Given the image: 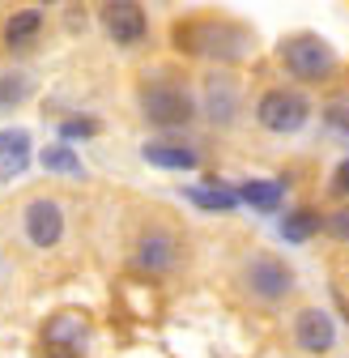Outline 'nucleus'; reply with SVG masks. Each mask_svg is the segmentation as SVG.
<instances>
[{
	"label": "nucleus",
	"instance_id": "nucleus-1",
	"mask_svg": "<svg viewBox=\"0 0 349 358\" xmlns=\"http://www.w3.org/2000/svg\"><path fill=\"white\" fill-rule=\"evenodd\" d=\"M251 34L235 22H188L174 30V48L192 56H217V60H239L247 52Z\"/></svg>",
	"mask_w": 349,
	"mask_h": 358
},
{
	"label": "nucleus",
	"instance_id": "nucleus-2",
	"mask_svg": "<svg viewBox=\"0 0 349 358\" xmlns=\"http://www.w3.org/2000/svg\"><path fill=\"white\" fill-rule=\"evenodd\" d=\"M141 115L154 128H184V124H192L196 103H192V94H188L179 81L158 77V81H145L141 85Z\"/></svg>",
	"mask_w": 349,
	"mask_h": 358
},
{
	"label": "nucleus",
	"instance_id": "nucleus-3",
	"mask_svg": "<svg viewBox=\"0 0 349 358\" xmlns=\"http://www.w3.org/2000/svg\"><path fill=\"white\" fill-rule=\"evenodd\" d=\"M281 60H285V69H290L298 81H324V77H332V69H336L332 43L320 38V34H290V38L281 43Z\"/></svg>",
	"mask_w": 349,
	"mask_h": 358
},
{
	"label": "nucleus",
	"instance_id": "nucleus-4",
	"mask_svg": "<svg viewBox=\"0 0 349 358\" xmlns=\"http://www.w3.org/2000/svg\"><path fill=\"white\" fill-rule=\"evenodd\" d=\"M90 345V316L77 307H64L43 324V350L52 358H81Z\"/></svg>",
	"mask_w": 349,
	"mask_h": 358
},
{
	"label": "nucleus",
	"instance_id": "nucleus-5",
	"mask_svg": "<svg viewBox=\"0 0 349 358\" xmlns=\"http://www.w3.org/2000/svg\"><path fill=\"white\" fill-rule=\"evenodd\" d=\"M255 120H260V128L285 137V132H298L311 120V103L302 99L298 90H269V94H260V103H255Z\"/></svg>",
	"mask_w": 349,
	"mask_h": 358
},
{
	"label": "nucleus",
	"instance_id": "nucleus-6",
	"mask_svg": "<svg viewBox=\"0 0 349 358\" xmlns=\"http://www.w3.org/2000/svg\"><path fill=\"white\" fill-rule=\"evenodd\" d=\"M243 278H247V290L255 299H265V303H277L294 290V273H290V264L277 260V256H251L247 268H243Z\"/></svg>",
	"mask_w": 349,
	"mask_h": 358
},
{
	"label": "nucleus",
	"instance_id": "nucleus-7",
	"mask_svg": "<svg viewBox=\"0 0 349 358\" xmlns=\"http://www.w3.org/2000/svg\"><path fill=\"white\" fill-rule=\"evenodd\" d=\"M22 227H26V239L34 248H56L64 239V209H60V201L34 196L26 205V213H22Z\"/></svg>",
	"mask_w": 349,
	"mask_h": 358
},
{
	"label": "nucleus",
	"instance_id": "nucleus-8",
	"mask_svg": "<svg viewBox=\"0 0 349 358\" xmlns=\"http://www.w3.org/2000/svg\"><path fill=\"white\" fill-rule=\"evenodd\" d=\"M103 26L107 34L119 43V48H137L149 30V17L137 0H115V5H103Z\"/></svg>",
	"mask_w": 349,
	"mask_h": 358
},
{
	"label": "nucleus",
	"instance_id": "nucleus-9",
	"mask_svg": "<svg viewBox=\"0 0 349 358\" xmlns=\"http://www.w3.org/2000/svg\"><path fill=\"white\" fill-rule=\"evenodd\" d=\"M294 341L298 350H307V354H328L336 345V324L328 311L320 307H307V311H298V320H294Z\"/></svg>",
	"mask_w": 349,
	"mask_h": 358
},
{
	"label": "nucleus",
	"instance_id": "nucleus-10",
	"mask_svg": "<svg viewBox=\"0 0 349 358\" xmlns=\"http://www.w3.org/2000/svg\"><path fill=\"white\" fill-rule=\"evenodd\" d=\"M205 115L213 124H235V115H239V85H235V77H209V85H205Z\"/></svg>",
	"mask_w": 349,
	"mask_h": 358
},
{
	"label": "nucleus",
	"instance_id": "nucleus-11",
	"mask_svg": "<svg viewBox=\"0 0 349 358\" xmlns=\"http://www.w3.org/2000/svg\"><path fill=\"white\" fill-rule=\"evenodd\" d=\"M174 260H179V248H174V235H166V231H149V235L141 239L137 264L145 268V273H166V268H174Z\"/></svg>",
	"mask_w": 349,
	"mask_h": 358
},
{
	"label": "nucleus",
	"instance_id": "nucleus-12",
	"mask_svg": "<svg viewBox=\"0 0 349 358\" xmlns=\"http://www.w3.org/2000/svg\"><path fill=\"white\" fill-rule=\"evenodd\" d=\"M30 162V132L26 128H5L0 132V179L22 175Z\"/></svg>",
	"mask_w": 349,
	"mask_h": 358
},
{
	"label": "nucleus",
	"instance_id": "nucleus-13",
	"mask_svg": "<svg viewBox=\"0 0 349 358\" xmlns=\"http://www.w3.org/2000/svg\"><path fill=\"white\" fill-rule=\"evenodd\" d=\"M141 158L149 162V166H162V171H192L200 158H196V150L192 145H179V141H149L145 150H141Z\"/></svg>",
	"mask_w": 349,
	"mask_h": 358
},
{
	"label": "nucleus",
	"instance_id": "nucleus-14",
	"mask_svg": "<svg viewBox=\"0 0 349 358\" xmlns=\"http://www.w3.org/2000/svg\"><path fill=\"white\" fill-rule=\"evenodd\" d=\"M239 201H247L260 213H277L281 201H285V184H277V179H247L239 188Z\"/></svg>",
	"mask_w": 349,
	"mask_h": 358
},
{
	"label": "nucleus",
	"instance_id": "nucleus-15",
	"mask_svg": "<svg viewBox=\"0 0 349 358\" xmlns=\"http://www.w3.org/2000/svg\"><path fill=\"white\" fill-rule=\"evenodd\" d=\"M184 196H188L192 205L209 209V213H230V209L239 205V192L222 188V184H217V179H213V184H205V188H184Z\"/></svg>",
	"mask_w": 349,
	"mask_h": 358
},
{
	"label": "nucleus",
	"instance_id": "nucleus-16",
	"mask_svg": "<svg viewBox=\"0 0 349 358\" xmlns=\"http://www.w3.org/2000/svg\"><path fill=\"white\" fill-rule=\"evenodd\" d=\"M43 30V9H22L5 22V43L9 48H26V43H34Z\"/></svg>",
	"mask_w": 349,
	"mask_h": 358
},
{
	"label": "nucleus",
	"instance_id": "nucleus-17",
	"mask_svg": "<svg viewBox=\"0 0 349 358\" xmlns=\"http://www.w3.org/2000/svg\"><path fill=\"white\" fill-rule=\"evenodd\" d=\"M315 231H320V213L315 209H294V213L281 217V239L285 243H307Z\"/></svg>",
	"mask_w": 349,
	"mask_h": 358
},
{
	"label": "nucleus",
	"instance_id": "nucleus-18",
	"mask_svg": "<svg viewBox=\"0 0 349 358\" xmlns=\"http://www.w3.org/2000/svg\"><path fill=\"white\" fill-rule=\"evenodd\" d=\"M34 94V81L26 73H0V111H17Z\"/></svg>",
	"mask_w": 349,
	"mask_h": 358
},
{
	"label": "nucleus",
	"instance_id": "nucleus-19",
	"mask_svg": "<svg viewBox=\"0 0 349 358\" xmlns=\"http://www.w3.org/2000/svg\"><path fill=\"white\" fill-rule=\"evenodd\" d=\"M38 162H43V171H56V175H85V166H81V158L73 154V145H47V150H43L38 154Z\"/></svg>",
	"mask_w": 349,
	"mask_h": 358
},
{
	"label": "nucleus",
	"instance_id": "nucleus-20",
	"mask_svg": "<svg viewBox=\"0 0 349 358\" xmlns=\"http://www.w3.org/2000/svg\"><path fill=\"white\" fill-rule=\"evenodd\" d=\"M94 132H98V120H64V124H60L64 145H68V141H77V137L85 141V137H94Z\"/></svg>",
	"mask_w": 349,
	"mask_h": 358
},
{
	"label": "nucleus",
	"instance_id": "nucleus-21",
	"mask_svg": "<svg viewBox=\"0 0 349 358\" xmlns=\"http://www.w3.org/2000/svg\"><path fill=\"white\" fill-rule=\"evenodd\" d=\"M324 227H328V235H332V239L349 243V205H345V209H336V213H328Z\"/></svg>",
	"mask_w": 349,
	"mask_h": 358
},
{
	"label": "nucleus",
	"instance_id": "nucleus-22",
	"mask_svg": "<svg viewBox=\"0 0 349 358\" xmlns=\"http://www.w3.org/2000/svg\"><path fill=\"white\" fill-rule=\"evenodd\" d=\"M324 120H328V124H332L336 132H349V103H341V99H336V103H328Z\"/></svg>",
	"mask_w": 349,
	"mask_h": 358
},
{
	"label": "nucleus",
	"instance_id": "nucleus-23",
	"mask_svg": "<svg viewBox=\"0 0 349 358\" xmlns=\"http://www.w3.org/2000/svg\"><path fill=\"white\" fill-rule=\"evenodd\" d=\"M336 192H345V196H349V158L336 166Z\"/></svg>",
	"mask_w": 349,
	"mask_h": 358
}]
</instances>
